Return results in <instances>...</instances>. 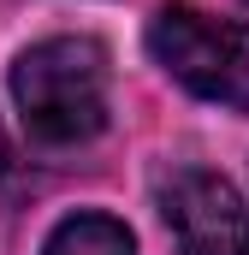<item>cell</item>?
Instances as JSON below:
<instances>
[{"label": "cell", "mask_w": 249, "mask_h": 255, "mask_svg": "<svg viewBox=\"0 0 249 255\" xmlns=\"http://www.w3.org/2000/svg\"><path fill=\"white\" fill-rule=\"evenodd\" d=\"M107 48L95 36H48L12 65V101L30 142L77 148L107 125Z\"/></svg>", "instance_id": "obj_1"}, {"label": "cell", "mask_w": 249, "mask_h": 255, "mask_svg": "<svg viewBox=\"0 0 249 255\" xmlns=\"http://www.w3.org/2000/svg\"><path fill=\"white\" fill-rule=\"evenodd\" d=\"M148 54L190 95L249 113V24L208 18L196 6H160L148 24Z\"/></svg>", "instance_id": "obj_2"}, {"label": "cell", "mask_w": 249, "mask_h": 255, "mask_svg": "<svg viewBox=\"0 0 249 255\" xmlns=\"http://www.w3.org/2000/svg\"><path fill=\"white\" fill-rule=\"evenodd\" d=\"M160 220L178 255H249V202L220 172H172L160 184Z\"/></svg>", "instance_id": "obj_3"}, {"label": "cell", "mask_w": 249, "mask_h": 255, "mask_svg": "<svg viewBox=\"0 0 249 255\" xmlns=\"http://www.w3.org/2000/svg\"><path fill=\"white\" fill-rule=\"evenodd\" d=\"M42 255H136V238L113 214H71L48 232Z\"/></svg>", "instance_id": "obj_4"}, {"label": "cell", "mask_w": 249, "mask_h": 255, "mask_svg": "<svg viewBox=\"0 0 249 255\" xmlns=\"http://www.w3.org/2000/svg\"><path fill=\"white\" fill-rule=\"evenodd\" d=\"M0 172H6V136H0Z\"/></svg>", "instance_id": "obj_5"}]
</instances>
